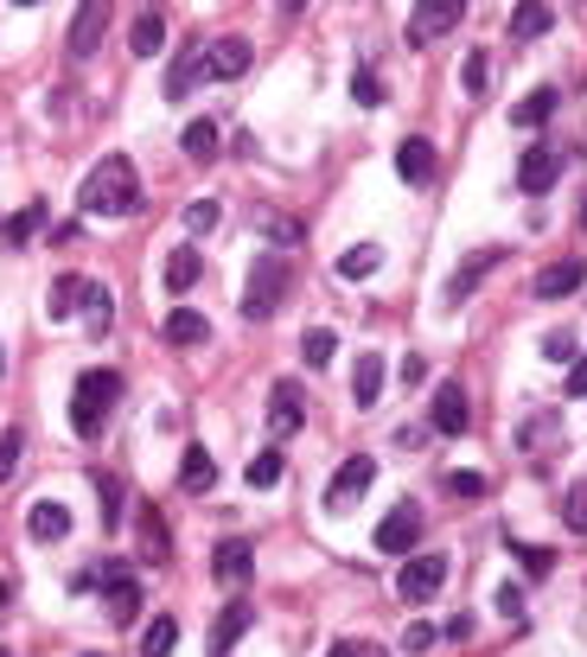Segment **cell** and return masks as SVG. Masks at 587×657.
Instances as JSON below:
<instances>
[{"instance_id":"6da1fadb","label":"cell","mask_w":587,"mask_h":657,"mask_svg":"<svg viewBox=\"0 0 587 657\" xmlns=\"http://www.w3.org/2000/svg\"><path fill=\"white\" fill-rule=\"evenodd\" d=\"M135 205H141V173H135V160H128V153L96 160L90 180H83V211H90V218H128Z\"/></svg>"},{"instance_id":"7a4b0ae2","label":"cell","mask_w":587,"mask_h":657,"mask_svg":"<svg viewBox=\"0 0 587 657\" xmlns=\"http://www.w3.org/2000/svg\"><path fill=\"white\" fill-rule=\"evenodd\" d=\"M115 402H122V377H115V370H83L77 390H71V428L83 440H96Z\"/></svg>"},{"instance_id":"3957f363","label":"cell","mask_w":587,"mask_h":657,"mask_svg":"<svg viewBox=\"0 0 587 657\" xmlns=\"http://www.w3.org/2000/svg\"><path fill=\"white\" fill-rule=\"evenodd\" d=\"M288 256L281 250H262L250 262V281H243V320H275L281 313V300H288Z\"/></svg>"},{"instance_id":"277c9868","label":"cell","mask_w":587,"mask_h":657,"mask_svg":"<svg viewBox=\"0 0 587 657\" xmlns=\"http://www.w3.org/2000/svg\"><path fill=\"white\" fill-rule=\"evenodd\" d=\"M440 587H447V555H408V562H403V575H396V593H403L408 607L435 600Z\"/></svg>"},{"instance_id":"5b68a950","label":"cell","mask_w":587,"mask_h":657,"mask_svg":"<svg viewBox=\"0 0 587 657\" xmlns=\"http://www.w3.org/2000/svg\"><path fill=\"white\" fill-rule=\"evenodd\" d=\"M370 479H377V460H370V453H352L326 485V511H352V505L370 492Z\"/></svg>"},{"instance_id":"8992f818","label":"cell","mask_w":587,"mask_h":657,"mask_svg":"<svg viewBox=\"0 0 587 657\" xmlns=\"http://www.w3.org/2000/svg\"><path fill=\"white\" fill-rule=\"evenodd\" d=\"M467 20V7L460 0H422L415 13H408V45H435L440 33H453Z\"/></svg>"},{"instance_id":"52a82bcc","label":"cell","mask_w":587,"mask_h":657,"mask_svg":"<svg viewBox=\"0 0 587 657\" xmlns=\"http://www.w3.org/2000/svg\"><path fill=\"white\" fill-rule=\"evenodd\" d=\"M415 543H422V511L415 505H396V511L377 523V555H415Z\"/></svg>"},{"instance_id":"ba28073f","label":"cell","mask_w":587,"mask_h":657,"mask_svg":"<svg viewBox=\"0 0 587 657\" xmlns=\"http://www.w3.org/2000/svg\"><path fill=\"white\" fill-rule=\"evenodd\" d=\"M211 575H218L223 587H250V575H256V549L243 543V537H223V543L211 549Z\"/></svg>"},{"instance_id":"9c48e42d","label":"cell","mask_w":587,"mask_h":657,"mask_svg":"<svg viewBox=\"0 0 587 657\" xmlns=\"http://www.w3.org/2000/svg\"><path fill=\"white\" fill-rule=\"evenodd\" d=\"M250 625H256V613H250L243 600H230V607L218 613V625H211V638H205V657H230L237 645H243V632H250Z\"/></svg>"},{"instance_id":"30bf717a","label":"cell","mask_w":587,"mask_h":657,"mask_svg":"<svg viewBox=\"0 0 587 657\" xmlns=\"http://www.w3.org/2000/svg\"><path fill=\"white\" fill-rule=\"evenodd\" d=\"M428 422H435L440 435H467V428H473L467 390H460V383H440V390H435V402H428Z\"/></svg>"},{"instance_id":"8fae6325","label":"cell","mask_w":587,"mask_h":657,"mask_svg":"<svg viewBox=\"0 0 587 657\" xmlns=\"http://www.w3.org/2000/svg\"><path fill=\"white\" fill-rule=\"evenodd\" d=\"M250 65H256L250 38H211V45H205V77H223V83H230V77H243Z\"/></svg>"},{"instance_id":"7c38bea8","label":"cell","mask_w":587,"mask_h":657,"mask_svg":"<svg viewBox=\"0 0 587 657\" xmlns=\"http://www.w3.org/2000/svg\"><path fill=\"white\" fill-rule=\"evenodd\" d=\"M300 422H307V396L294 390V383H275L268 390V435H300Z\"/></svg>"},{"instance_id":"4fadbf2b","label":"cell","mask_w":587,"mask_h":657,"mask_svg":"<svg viewBox=\"0 0 587 657\" xmlns=\"http://www.w3.org/2000/svg\"><path fill=\"white\" fill-rule=\"evenodd\" d=\"M555 173H562V160H555L550 147H523V160H517V185L530 192V198H543L555 185Z\"/></svg>"},{"instance_id":"5bb4252c","label":"cell","mask_w":587,"mask_h":657,"mask_svg":"<svg viewBox=\"0 0 587 657\" xmlns=\"http://www.w3.org/2000/svg\"><path fill=\"white\" fill-rule=\"evenodd\" d=\"M26 530H33V543H65V537H71V505L38 498L33 511H26Z\"/></svg>"},{"instance_id":"9a60e30c","label":"cell","mask_w":587,"mask_h":657,"mask_svg":"<svg viewBox=\"0 0 587 657\" xmlns=\"http://www.w3.org/2000/svg\"><path fill=\"white\" fill-rule=\"evenodd\" d=\"M128 51H135V58H160V51H166V13H160V7H141V13H135Z\"/></svg>"},{"instance_id":"2e32d148","label":"cell","mask_w":587,"mask_h":657,"mask_svg":"<svg viewBox=\"0 0 587 657\" xmlns=\"http://www.w3.org/2000/svg\"><path fill=\"white\" fill-rule=\"evenodd\" d=\"M396 173H403L408 185H428L435 180V141H428V135H408V141L396 147Z\"/></svg>"},{"instance_id":"e0dca14e","label":"cell","mask_w":587,"mask_h":657,"mask_svg":"<svg viewBox=\"0 0 587 657\" xmlns=\"http://www.w3.org/2000/svg\"><path fill=\"white\" fill-rule=\"evenodd\" d=\"M377 396H383V351H358V365H352V402L377 408Z\"/></svg>"},{"instance_id":"ac0fdd59","label":"cell","mask_w":587,"mask_h":657,"mask_svg":"<svg viewBox=\"0 0 587 657\" xmlns=\"http://www.w3.org/2000/svg\"><path fill=\"white\" fill-rule=\"evenodd\" d=\"M198 83H205V45H198V51H180V58L166 65V96H173V103H185Z\"/></svg>"},{"instance_id":"d6986e66","label":"cell","mask_w":587,"mask_h":657,"mask_svg":"<svg viewBox=\"0 0 587 657\" xmlns=\"http://www.w3.org/2000/svg\"><path fill=\"white\" fill-rule=\"evenodd\" d=\"M180 485H185V492H211V485H218V460H211V447H198V440L185 447V460H180Z\"/></svg>"},{"instance_id":"ffe728a7","label":"cell","mask_w":587,"mask_h":657,"mask_svg":"<svg viewBox=\"0 0 587 657\" xmlns=\"http://www.w3.org/2000/svg\"><path fill=\"white\" fill-rule=\"evenodd\" d=\"M587 281L582 262H550L543 275H537V300H562V293H575Z\"/></svg>"},{"instance_id":"44dd1931","label":"cell","mask_w":587,"mask_h":657,"mask_svg":"<svg viewBox=\"0 0 587 657\" xmlns=\"http://www.w3.org/2000/svg\"><path fill=\"white\" fill-rule=\"evenodd\" d=\"M38 230H45V205H26V211H13V218L0 223V243H7V250H26V243H33Z\"/></svg>"},{"instance_id":"7402d4cb","label":"cell","mask_w":587,"mask_h":657,"mask_svg":"<svg viewBox=\"0 0 587 657\" xmlns=\"http://www.w3.org/2000/svg\"><path fill=\"white\" fill-rule=\"evenodd\" d=\"M498 256H505V250H479V256L467 262V268H460L453 281H447V307H460V300H467V293L479 288V275H492V268H498Z\"/></svg>"},{"instance_id":"603a6c76","label":"cell","mask_w":587,"mask_h":657,"mask_svg":"<svg viewBox=\"0 0 587 657\" xmlns=\"http://www.w3.org/2000/svg\"><path fill=\"white\" fill-rule=\"evenodd\" d=\"M211 338V320L205 313H192V307H173L166 313V345H205Z\"/></svg>"},{"instance_id":"cb8c5ba5","label":"cell","mask_w":587,"mask_h":657,"mask_svg":"<svg viewBox=\"0 0 587 657\" xmlns=\"http://www.w3.org/2000/svg\"><path fill=\"white\" fill-rule=\"evenodd\" d=\"M135 523H141V543H147V562H173V537L153 505H135Z\"/></svg>"},{"instance_id":"d4e9b609","label":"cell","mask_w":587,"mask_h":657,"mask_svg":"<svg viewBox=\"0 0 587 657\" xmlns=\"http://www.w3.org/2000/svg\"><path fill=\"white\" fill-rule=\"evenodd\" d=\"M103 26H110V7H83V13L71 20V51H77V58H90V51H96Z\"/></svg>"},{"instance_id":"484cf974","label":"cell","mask_w":587,"mask_h":657,"mask_svg":"<svg viewBox=\"0 0 587 657\" xmlns=\"http://www.w3.org/2000/svg\"><path fill=\"white\" fill-rule=\"evenodd\" d=\"M198 275H205V262H198V250H173V262H166V293H192L198 288Z\"/></svg>"},{"instance_id":"4316f807","label":"cell","mask_w":587,"mask_h":657,"mask_svg":"<svg viewBox=\"0 0 587 657\" xmlns=\"http://www.w3.org/2000/svg\"><path fill=\"white\" fill-rule=\"evenodd\" d=\"M555 26V7H543V0H523L511 13V38H543Z\"/></svg>"},{"instance_id":"83f0119b","label":"cell","mask_w":587,"mask_h":657,"mask_svg":"<svg viewBox=\"0 0 587 657\" xmlns=\"http://www.w3.org/2000/svg\"><path fill=\"white\" fill-rule=\"evenodd\" d=\"M377 268H383V250H377V243H358V250L338 256V281H370Z\"/></svg>"},{"instance_id":"f1b7e54d","label":"cell","mask_w":587,"mask_h":657,"mask_svg":"<svg viewBox=\"0 0 587 657\" xmlns=\"http://www.w3.org/2000/svg\"><path fill=\"white\" fill-rule=\"evenodd\" d=\"M173 645H180V620H173V613H153L147 632H141V657H166Z\"/></svg>"},{"instance_id":"f546056e","label":"cell","mask_w":587,"mask_h":657,"mask_svg":"<svg viewBox=\"0 0 587 657\" xmlns=\"http://www.w3.org/2000/svg\"><path fill=\"white\" fill-rule=\"evenodd\" d=\"M83 293H90V288H83V275H58V281H51V300H45V313H51V320H71Z\"/></svg>"},{"instance_id":"4dcf8cb0","label":"cell","mask_w":587,"mask_h":657,"mask_svg":"<svg viewBox=\"0 0 587 657\" xmlns=\"http://www.w3.org/2000/svg\"><path fill=\"white\" fill-rule=\"evenodd\" d=\"M550 115H555V90H530V96L511 110V122H517V128H543Z\"/></svg>"},{"instance_id":"1f68e13d","label":"cell","mask_w":587,"mask_h":657,"mask_svg":"<svg viewBox=\"0 0 587 657\" xmlns=\"http://www.w3.org/2000/svg\"><path fill=\"white\" fill-rule=\"evenodd\" d=\"M180 147H185V160H198V166H205V160H218V122H192Z\"/></svg>"},{"instance_id":"d6a6232c","label":"cell","mask_w":587,"mask_h":657,"mask_svg":"<svg viewBox=\"0 0 587 657\" xmlns=\"http://www.w3.org/2000/svg\"><path fill=\"white\" fill-rule=\"evenodd\" d=\"M110 288H103V281H90V293H83V326H90V338H103V332H110Z\"/></svg>"},{"instance_id":"836d02e7","label":"cell","mask_w":587,"mask_h":657,"mask_svg":"<svg viewBox=\"0 0 587 657\" xmlns=\"http://www.w3.org/2000/svg\"><path fill=\"white\" fill-rule=\"evenodd\" d=\"M511 555H517V568H523L530 581H550V575H555V549H530V543H511Z\"/></svg>"},{"instance_id":"e575fe53","label":"cell","mask_w":587,"mask_h":657,"mask_svg":"<svg viewBox=\"0 0 587 657\" xmlns=\"http://www.w3.org/2000/svg\"><path fill=\"white\" fill-rule=\"evenodd\" d=\"M96 498H103V530H122V505H128V498H122V485H115L110 473H96Z\"/></svg>"},{"instance_id":"d590c367","label":"cell","mask_w":587,"mask_h":657,"mask_svg":"<svg viewBox=\"0 0 587 657\" xmlns=\"http://www.w3.org/2000/svg\"><path fill=\"white\" fill-rule=\"evenodd\" d=\"M332 351H338V338H332L326 326H313L307 338H300V358H307L313 370H326V365H332Z\"/></svg>"},{"instance_id":"8d00e7d4","label":"cell","mask_w":587,"mask_h":657,"mask_svg":"<svg viewBox=\"0 0 587 657\" xmlns=\"http://www.w3.org/2000/svg\"><path fill=\"white\" fill-rule=\"evenodd\" d=\"M562 523H568L575 537H587V479L568 485V498H562Z\"/></svg>"},{"instance_id":"74e56055","label":"cell","mask_w":587,"mask_h":657,"mask_svg":"<svg viewBox=\"0 0 587 657\" xmlns=\"http://www.w3.org/2000/svg\"><path fill=\"white\" fill-rule=\"evenodd\" d=\"M460 83H467V96H485V83H492V58H485V51H467Z\"/></svg>"},{"instance_id":"f35d334b","label":"cell","mask_w":587,"mask_h":657,"mask_svg":"<svg viewBox=\"0 0 587 657\" xmlns=\"http://www.w3.org/2000/svg\"><path fill=\"white\" fill-rule=\"evenodd\" d=\"M250 485H256V492H268V485H281V453H275V447H268V453H256V460H250Z\"/></svg>"},{"instance_id":"ab89813d","label":"cell","mask_w":587,"mask_h":657,"mask_svg":"<svg viewBox=\"0 0 587 657\" xmlns=\"http://www.w3.org/2000/svg\"><path fill=\"white\" fill-rule=\"evenodd\" d=\"M575 358H582V351H575V332L568 326L543 338V365H575Z\"/></svg>"},{"instance_id":"60d3db41","label":"cell","mask_w":587,"mask_h":657,"mask_svg":"<svg viewBox=\"0 0 587 657\" xmlns=\"http://www.w3.org/2000/svg\"><path fill=\"white\" fill-rule=\"evenodd\" d=\"M185 230H192V237H205V230H218V198H198V205L185 211Z\"/></svg>"},{"instance_id":"b9f144b4","label":"cell","mask_w":587,"mask_h":657,"mask_svg":"<svg viewBox=\"0 0 587 657\" xmlns=\"http://www.w3.org/2000/svg\"><path fill=\"white\" fill-rule=\"evenodd\" d=\"M352 96H358V110H377V103H383V83H377V71H358V77H352Z\"/></svg>"},{"instance_id":"7bdbcfd3","label":"cell","mask_w":587,"mask_h":657,"mask_svg":"<svg viewBox=\"0 0 587 657\" xmlns=\"http://www.w3.org/2000/svg\"><path fill=\"white\" fill-rule=\"evenodd\" d=\"M20 447H26V435H20V428H7V435H0V479H13V466H20Z\"/></svg>"},{"instance_id":"ee69618b","label":"cell","mask_w":587,"mask_h":657,"mask_svg":"<svg viewBox=\"0 0 587 657\" xmlns=\"http://www.w3.org/2000/svg\"><path fill=\"white\" fill-rule=\"evenodd\" d=\"M326 657H390V645H370V638H338Z\"/></svg>"},{"instance_id":"f6af8a7d","label":"cell","mask_w":587,"mask_h":657,"mask_svg":"<svg viewBox=\"0 0 587 657\" xmlns=\"http://www.w3.org/2000/svg\"><path fill=\"white\" fill-rule=\"evenodd\" d=\"M447 492H460V498H485L492 485H485L479 473H447Z\"/></svg>"},{"instance_id":"bcb514c9","label":"cell","mask_w":587,"mask_h":657,"mask_svg":"<svg viewBox=\"0 0 587 657\" xmlns=\"http://www.w3.org/2000/svg\"><path fill=\"white\" fill-rule=\"evenodd\" d=\"M435 638H440L435 625H428V620H415V625H408V632H403V652H428Z\"/></svg>"},{"instance_id":"7dc6e473","label":"cell","mask_w":587,"mask_h":657,"mask_svg":"<svg viewBox=\"0 0 587 657\" xmlns=\"http://www.w3.org/2000/svg\"><path fill=\"white\" fill-rule=\"evenodd\" d=\"M498 613H505V620H523V593H517V587H498Z\"/></svg>"},{"instance_id":"c3c4849f","label":"cell","mask_w":587,"mask_h":657,"mask_svg":"<svg viewBox=\"0 0 587 657\" xmlns=\"http://www.w3.org/2000/svg\"><path fill=\"white\" fill-rule=\"evenodd\" d=\"M568 396H587V351L568 365Z\"/></svg>"},{"instance_id":"681fc988","label":"cell","mask_w":587,"mask_h":657,"mask_svg":"<svg viewBox=\"0 0 587 657\" xmlns=\"http://www.w3.org/2000/svg\"><path fill=\"white\" fill-rule=\"evenodd\" d=\"M268 237H275V243H300V223H281V218H268Z\"/></svg>"},{"instance_id":"f907efd6","label":"cell","mask_w":587,"mask_h":657,"mask_svg":"<svg viewBox=\"0 0 587 657\" xmlns=\"http://www.w3.org/2000/svg\"><path fill=\"white\" fill-rule=\"evenodd\" d=\"M582 230H587V205H582Z\"/></svg>"},{"instance_id":"816d5d0a","label":"cell","mask_w":587,"mask_h":657,"mask_svg":"<svg viewBox=\"0 0 587 657\" xmlns=\"http://www.w3.org/2000/svg\"><path fill=\"white\" fill-rule=\"evenodd\" d=\"M0 657H13V652H0Z\"/></svg>"}]
</instances>
